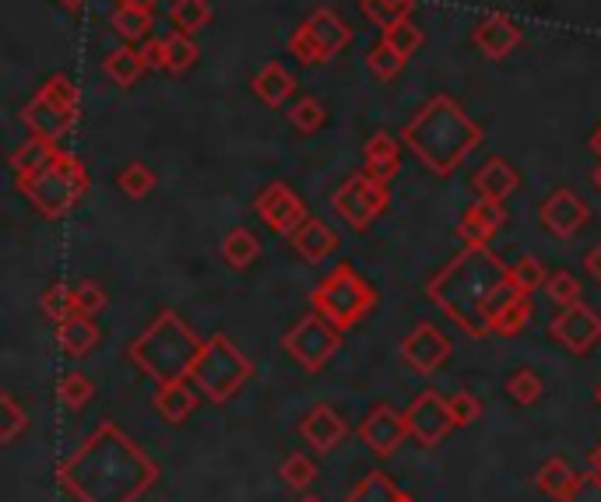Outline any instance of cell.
Here are the masks:
<instances>
[{
	"label": "cell",
	"instance_id": "1",
	"mask_svg": "<svg viewBox=\"0 0 601 502\" xmlns=\"http://www.w3.org/2000/svg\"><path fill=\"white\" fill-rule=\"evenodd\" d=\"M155 478V460L113 422H102L60 464V481L81 502H137Z\"/></svg>",
	"mask_w": 601,
	"mask_h": 502
},
{
	"label": "cell",
	"instance_id": "2",
	"mask_svg": "<svg viewBox=\"0 0 601 502\" xmlns=\"http://www.w3.org/2000/svg\"><path fill=\"white\" fill-rule=\"evenodd\" d=\"M510 281V267L489 246H465L429 278L426 296L468 338H489V299Z\"/></svg>",
	"mask_w": 601,
	"mask_h": 502
},
{
	"label": "cell",
	"instance_id": "3",
	"mask_svg": "<svg viewBox=\"0 0 601 502\" xmlns=\"http://www.w3.org/2000/svg\"><path fill=\"white\" fill-rule=\"evenodd\" d=\"M398 137L432 176H454L486 141V131L454 95H432L408 116Z\"/></svg>",
	"mask_w": 601,
	"mask_h": 502
},
{
	"label": "cell",
	"instance_id": "4",
	"mask_svg": "<svg viewBox=\"0 0 601 502\" xmlns=\"http://www.w3.org/2000/svg\"><path fill=\"white\" fill-rule=\"evenodd\" d=\"M201 345L204 341H197V334L186 327V320L176 309H159L155 320L131 341L128 359L162 387V383L191 380V366Z\"/></svg>",
	"mask_w": 601,
	"mask_h": 502
},
{
	"label": "cell",
	"instance_id": "5",
	"mask_svg": "<svg viewBox=\"0 0 601 502\" xmlns=\"http://www.w3.org/2000/svg\"><path fill=\"white\" fill-rule=\"evenodd\" d=\"M14 186L39 215L57 222V218H68L78 207V201L89 194L92 176L85 170V162L74 152L57 148L43 170H35L32 176H18Z\"/></svg>",
	"mask_w": 601,
	"mask_h": 502
},
{
	"label": "cell",
	"instance_id": "6",
	"mask_svg": "<svg viewBox=\"0 0 601 502\" xmlns=\"http://www.w3.org/2000/svg\"><path fill=\"white\" fill-rule=\"evenodd\" d=\"M309 306L338 330H352L369 317L373 306H377V288H373L356 267L342 260L317 281L314 291H309Z\"/></svg>",
	"mask_w": 601,
	"mask_h": 502
},
{
	"label": "cell",
	"instance_id": "7",
	"mask_svg": "<svg viewBox=\"0 0 601 502\" xmlns=\"http://www.w3.org/2000/svg\"><path fill=\"white\" fill-rule=\"evenodd\" d=\"M251 376H254L251 359H246V355L225 338V334L204 338L197 359L191 366V383L215 404L230 401L233 393H240L246 383H251Z\"/></svg>",
	"mask_w": 601,
	"mask_h": 502
},
{
	"label": "cell",
	"instance_id": "8",
	"mask_svg": "<svg viewBox=\"0 0 601 502\" xmlns=\"http://www.w3.org/2000/svg\"><path fill=\"white\" fill-rule=\"evenodd\" d=\"M348 43H352V25L345 18L330 8H317L288 35V53H293L303 68H327L330 60L348 50Z\"/></svg>",
	"mask_w": 601,
	"mask_h": 502
},
{
	"label": "cell",
	"instance_id": "9",
	"mask_svg": "<svg viewBox=\"0 0 601 502\" xmlns=\"http://www.w3.org/2000/svg\"><path fill=\"white\" fill-rule=\"evenodd\" d=\"M330 207H335V215L352 228V233H366V228L390 207V191L384 180L359 170L330 194Z\"/></svg>",
	"mask_w": 601,
	"mask_h": 502
},
{
	"label": "cell",
	"instance_id": "10",
	"mask_svg": "<svg viewBox=\"0 0 601 502\" xmlns=\"http://www.w3.org/2000/svg\"><path fill=\"white\" fill-rule=\"evenodd\" d=\"M342 334L345 330H338L330 320H324L320 313H309V317L296 320L285 330L282 348L299 369L320 372L330 359H335V351L342 348Z\"/></svg>",
	"mask_w": 601,
	"mask_h": 502
},
{
	"label": "cell",
	"instance_id": "11",
	"mask_svg": "<svg viewBox=\"0 0 601 502\" xmlns=\"http://www.w3.org/2000/svg\"><path fill=\"white\" fill-rule=\"evenodd\" d=\"M254 212L267 225V233H275V236H293L309 218L303 197L296 194V186H288L285 180H275L264 186V191L254 197Z\"/></svg>",
	"mask_w": 601,
	"mask_h": 502
},
{
	"label": "cell",
	"instance_id": "12",
	"mask_svg": "<svg viewBox=\"0 0 601 502\" xmlns=\"http://www.w3.org/2000/svg\"><path fill=\"white\" fill-rule=\"evenodd\" d=\"M549 334L570 355H591L601 345V313L584 303H573L556 313L549 324Z\"/></svg>",
	"mask_w": 601,
	"mask_h": 502
},
{
	"label": "cell",
	"instance_id": "13",
	"mask_svg": "<svg viewBox=\"0 0 601 502\" xmlns=\"http://www.w3.org/2000/svg\"><path fill=\"white\" fill-rule=\"evenodd\" d=\"M405 422H408L411 439H416L419 447L432 450V447H440L444 439H447L454 418H450V404L444 401L437 390H422L416 401L405 408Z\"/></svg>",
	"mask_w": 601,
	"mask_h": 502
},
{
	"label": "cell",
	"instance_id": "14",
	"mask_svg": "<svg viewBox=\"0 0 601 502\" xmlns=\"http://www.w3.org/2000/svg\"><path fill=\"white\" fill-rule=\"evenodd\" d=\"M538 218H542L546 233H552L556 239H573L591 222V207L573 186H559L538 207Z\"/></svg>",
	"mask_w": 601,
	"mask_h": 502
},
{
	"label": "cell",
	"instance_id": "15",
	"mask_svg": "<svg viewBox=\"0 0 601 502\" xmlns=\"http://www.w3.org/2000/svg\"><path fill=\"white\" fill-rule=\"evenodd\" d=\"M401 359L411 372L432 376L447 359H450V338L437 327V324H416L408 330V338L401 341Z\"/></svg>",
	"mask_w": 601,
	"mask_h": 502
},
{
	"label": "cell",
	"instance_id": "16",
	"mask_svg": "<svg viewBox=\"0 0 601 502\" xmlns=\"http://www.w3.org/2000/svg\"><path fill=\"white\" fill-rule=\"evenodd\" d=\"M471 43L479 47L486 60H507L517 47L524 43V29L513 22L503 11H489L482 14L471 29Z\"/></svg>",
	"mask_w": 601,
	"mask_h": 502
},
{
	"label": "cell",
	"instance_id": "17",
	"mask_svg": "<svg viewBox=\"0 0 601 502\" xmlns=\"http://www.w3.org/2000/svg\"><path fill=\"white\" fill-rule=\"evenodd\" d=\"M408 436L411 432L405 422V411H394L390 404H377L359 426V439L366 443V450H373L377 457H390L394 450H401Z\"/></svg>",
	"mask_w": 601,
	"mask_h": 502
},
{
	"label": "cell",
	"instance_id": "18",
	"mask_svg": "<svg viewBox=\"0 0 601 502\" xmlns=\"http://www.w3.org/2000/svg\"><path fill=\"white\" fill-rule=\"evenodd\" d=\"M517 186H521V173L513 170V162H507L500 155H489L471 176L475 197L489 201V204H507L517 194Z\"/></svg>",
	"mask_w": 601,
	"mask_h": 502
},
{
	"label": "cell",
	"instance_id": "19",
	"mask_svg": "<svg viewBox=\"0 0 601 502\" xmlns=\"http://www.w3.org/2000/svg\"><path fill=\"white\" fill-rule=\"evenodd\" d=\"M74 120H78V110L53 106V102L43 99L39 92L22 106V123L29 127V134L43 137V141H50V144H57L60 137H64V134L74 127Z\"/></svg>",
	"mask_w": 601,
	"mask_h": 502
},
{
	"label": "cell",
	"instance_id": "20",
	"mask_svg": "<svg viewBox=\"0 0 601 502\" xmlns=\"http://www.w3.org/2000/svg\"><path fill=\"white\" fill-rule=\"evenodd\" d=\"M507 225V212L503 204H489V201H475L468 204L461 218H458V228H454V236H458L465 246H489L492 236L500 233Z\"/></svg>",
	"mask_w": 601,
	"mask_h": 502
},
{
	"label": "cell",
	"instance_id": "21",
	"mask_svg": "<svg viewBox=\"0 0 601 502\" xmlns=\"http://www.w3.org/2000/svg\"><path fill=\"white\" fill-rule=\"evenodd\" d=\"M299 436H303L317 453H330V450L342 447L345 439H348V422H345V418H342L335 408H330V404H317V408H309V411L303 414Z\"/></svg>",
	"mask_w": 601,
	"mask_h": 502
},
{
	"label": "cell",
	"instance_id": "22",
	"mask_svg": "<svg viewBox=\"0 0 601 502\" xmlns=\"http://www.w3.org/2000/svg\"><path fill=\"white\" fill-rule=\"evenodd\" d=\"M251 92L264 102L267 110H282L299 92V78L288 71L282 60H267V64L251 78Z\"/></svg>",
	"mask_w": 601,
	"mask_h": 502
},
{
	"label": "cell",
	"instance_id": "23",
	"mask_svg": "<svg viewBox=\"0 0 601 502\" xmlns=\"http://www.w3.org/2000/svg\"><path fill=\"white\" fill-rule=\"evenodd\" d=\"M401 137H394L387 131H377L366 144H363V158H366V173H373L377 180L390 183L401 173Z\"/></svg>",
	"mask_w": 601,
	"mask_h": 502
},
{
	"label": "cell",
	"instance_id": "24",
	"mask_svg": "<svg viewBox=\"0 0 601 502\" xmlns=\"http://www.w3.org/2000/svg\"><path fill=\"white\" fill-rule=\"evenodd\" d=\"M288 239H293V249L306 264H320L338 249V233L330 225H324L320 218H306Z\"/></svg>",
	"mask_w": 601,
	"mask_h": 502
},
{
	"label": "cell",
	"instance_id": "25",
	"mask_svg": "<svg viewBox=\"0 0 601 502\" xmlns=\"http://www.w3.org/2000/svg\"><path fill=\"white\" fill-rule=\"evenodd\" d=\"M99 338H102V330L95 327V320L89 317V313H71L68 320L57 324V341L71 355V359H85V355H92Z\"/></svg>",
	"mask_w": 601,
	"mask_h": 502
},
{
	"label": "cell",
	"instance_id": "26",
	"mask_svg": "<svg viewBox=\"0 0 601 502\" xmlns=\"http://www.w3.org/2000/svg\"><path fill=\"white\" fill-rule=\"evenodd\" d=\"M102 71L110 74L113 85L120 89H134L137 81L149 71V60H144V50L134 47V43H123V47H113L106 57H102Z\"/></svg>",
	"mask_w": 601,
	"mask_h": 502
},
{
	"label": "cell",
	"instance_id": "27",
	"mask_svg": "<svg viewBox=\"0 0 601 502\" xmlns=\"http://www.w3.org/2000/svg\"><path fill=\"white\" fill-rule=\"evenodd\" d=\"M197 397H201V390L191 380H176V383H162L152 404L162 414V422L180 426L183 418H191V411L197 408Z\"/></svg>",
	"mask_w": 601,
	"mask_h": 502
},
{
	"label": "cell",
	"instance_id": "28",
	"mask_svg": "<svg viewBox=\"0 0 601 502\" xmlns=\"http://www.w3.org/2000/svg\"><path fill=\"white\" fill-rule=\"evenodd\" d=\"M110 25L113 32L123 39V43H144V39H152V29H155V14L149 8H128V4H116L110 11Z\"/></svg>",
	"mask_w": 601,
	"mask_h": 502
},
{
	"label": "cell",
	"instance_id": "29",
	"mask_svg": "<svg viewBox=\"0 0 601 502\" xmlns=\"http://www.w3.org/2000/svg\"><path fill=\"white\" fill-rule=\"evenodd\" d=\"M197 57H201V50H197V43H194V35L173 29L170 35L162 39V71H165V74H173V78L186 74V71L197 64Z\"/></svg>",
	"mask_w": 601,
	"mask_h": 502
},
{
	"label": "cell",
	"instance_id": "30",
	"mask_svg": "<svg viewBox=\"0 0 601 502\" xmlns=\"http://www.w3.org/2000/svg\"><path fill=\"white\" fill-rule=\"evenodd\" d=\"M53 152H57V144H50V141H43V137H35V134H29V141L18 144V148L11 152V158H8L14 180H18V176H32L35 170H43V165L53 158Z\"/></svg>",
	"mask_w": 601,
	"mask_h": 502
},
{
	"label": "cell",
	"instance_id": "31",
	"mask_svg": "<svg viewBox=\"0 0 601 502\" xmlns=\"http://www.w3.org/2000/svg\"><path fill=\"white\" fill-rule=\"evenodd\" d=\"M212 18H215L212 0H173V8H170L173 29L186 32V35H197L201 29H208Z\"/></svg>",
	"mask_w": 601,
	"mask_h": 502
},
{
	"label": "cell",
	"instance_id": "32",
	"mask_svg": "<svg viewBox=\"0 0 601 502\" xmlns=\"http://www.w3.org/2000/svg\"><path fill=\"white\" fill-rule=\"evenodd\" d=\"M401 495L405 492L398 489V481H394L387 471H369L366 478H359L356 485H352L345 502H398Z\"/></svg>",
	"mask_w": 601,
	"mask_h": 502
},
{
	"label": "cell",
	"instance_id": "33",
	"mask_svg": "<svg viewBox=\"0 0 601 502\" xmlns=\"http://www.w3.org/2000/svg\"><path fill=\"white\" fill-rule=\"evenodd\" d=\"M261 257V239L251 233V228H233V233H225L222 239V260L236 267V270H246L254 260Z\"/></svg>",
	"mask_w": 601,
	"mask_h": 502
},
{
	"label": "cell",
	"instance_id": "34",
	"mask_svg": "<svg viewBox=\"0 0 601 502\" xmlns=\"http://www.w3.org/2000/svg\"><path fill=\"white\" fill-rule=\"evenodd\" d=\"M573 481H577V471L570 468V460H563V457H549L546 464L538 468V474H534V485L542 489L546 495L559 499V502L567 499V492L573 489Z\"/></svg>",
	"mask_w": 601,
	"mask_h": 502
},
{
	"label": "cell",
	"instance_id": "35",
	"mask_svg": "<svg viewBox=\"0 0 601 502\" xmlns=\"http://www.w3.org/2000/svg\"><path fill=\"white\" fill-rule=\"evenodd\" d=\"M116 186L128 201H144V197H152V191L159 186V176L149 162H128L116 176Z\"/></svg>",
	"mask_w": 601,
	"mask_h": 502
},
{
	"label": "cell",
	"instance_id": "36",
	"mask_svg": "<svg viewBox=\"0 0 601 502\" xmlns=\"http://www.w3.org/2000/svg\"><path fill=\"white\" fill-rule=\"evenodd\" d=\"M288 123L299 131V134H320L327 127V106L314 95H299L293 99V106H288Z\"/></svg>",
	"mask_w": 601,
	"mask_h": 502
},
{
	"label": "cell",
	"instance_id": "37",
	"mask_svg": "<svg viewBox=\"0 0 601 502\" xmlns=\"http://www.w3.org/2000/svg\"><path fill=\"white\" fill-rule=\"evenodd\" d=\"M405 64H408V60H405L398 50H394L384 35L366 50V68H369V74L377 78V81H394V78H401Z\"/></svg>",
	"mask_w": 601,
	"mask_h": 502
},
{
	"label": "cell",
	"instance_id": "38",
	"mask_svg": "<svg viewBox=\"0 0 601 502\" xmlns=\"http://www.w3.org/2000/svg\"><path fill=\"white\" fill-rule=\"evenodd\" d=\"M359 11L366 22H373L380 32L390 29L394 22H401L416 11V0H359Z\"/></svg>",
	"mask_w": 601,
	"mask_h": 502
},
{
	"label": "cell",
	"instance_id": "39",
	"mask_svg": "<svg viewBox=\"0 0 601 502\" xmlns=\"http://www.w3.org/2000/svg\"><path fill=\"white\" fill-rule=\"evenodd\" d=\"M380 35H384L387 43H390L394 50H398L405 60L416 57V53L422 50V43H426V35H422V29H419L416 22H411V14H408V18H401V22H394L390 29H384Z\"/></svg>",
	"mask_w": 601,
	"mask_h": 502
},
{
	"label": "cell",
	"instance_id": "40",
	"mask_svg": "<svg viewBox=\"0 0 601 502\" xmlns=\"http://www.w3.org/2000/svg\"><path fill=\"white\" fill-rule=\"evenodd\" d=\"M542 376H538L534 369H528V366H521V369H513L510 372V380H507V393L513 397L517 404H534L538 397H542Z\"/></svg>",
	"mask_w": 601,
	"mask_h": 502
},
{
	"label": "cell",
	"instance_id": "41",
	"mask_svg": "<svg viewBox=\"0 0 601 502\" xmlns=\"http://www.w3.org/2000/svg\"><path fill=\"white\" fill-rule=\"evenodd\" d=\"M510 281L524 291V296H534L538 288H546L549 275H546V267L542 260H534V257H521V260H513L510 264Z\"/></svg>",
	"mask_w": 601,
	"mask_h": 502
},
{
	"label": "cell",
	"instance_id": "42",
	"mask_svg": "<svg viewBox=\"0 0 601 502\" xmlns=\"http://www.w3.org/2000/svg\"><path fill=\"white\" fill-rule=\"evenodd\" d=\"M43 313H47V317H50L53 324L68 320L71 313H78V306H74V285L53 281V285L43 291Z\"/></svg>",
	"mask_w": 601,
	"mask_h": 502
},
{
	"label": "cell",
	"instance_id": "43",
	"mask_svg": "<svg viewBox=\"0 0 601 502\" xmlns=\"http://www.w3.org/2000/svg\"><path fill=\"white\" fill-rule=\"evenodd\" d=\"M528 320H531V296L507 306L500 317L492 320V334H500V338H513V334H521L528 327Z\"/></svg>",
	"mask_w": 601,
	"mask_h": 502
},
{
	"label": "cell",
	"instance_id": "44",
	"mask_svg": "<svg viewBox=\"0 0 601 502\" xmlns=\"http://www.w3.org/2000/svg\"><path fill=\"white\" fill-rule=\"evenodd\" d=\"M60 401H64L71 411H78V408H85L92 397H95V387H92V380L85 372H68L64 380H60Z\"/></svg>",
	"mask_w": 601,
	"mask_h": 502
},
{
	"label": "cell",
	"instance_id": "45",
	"mask_svg": "<svg viewBox=\"0 0 601 502\" xmlns=\"http://www.w3.org/2000/svg\"><path fill=\"white\" fill-rule=\"evenodd\" d=\"M29 426V414L18 408L14 393H0V443H11Z\"/></svg>",
	"mask_w": 601,
	"mask_h": 502
},
{
	"label": "cell",
	"instance_id": "46",
	"mask_svg": "<svg viewBox=\"0 0 601 502\" xmlns=\"http://www.w3.org/2000/svg\"><path fill=\"white\" fill-rule=\"evenodd\" d=\"M278 474H282L293 489H309V485H314V478H317V468H314V460H309V457L288 453V457L282 460Z\"/></svg>",
	"mask_w": 601,
	"mask_h": 502
},
{
	"label": "cell",
	"instance_id": "47",
	"mask_svg": "<svg viewBox=\"0 0 601 502\" xmlns=\"http://www.w3.org/2000/svg\"><path fill=\"white\" fill-rule=\"evenodd\" d=\"M546 291H549V299H552L559 309H567V306L580 303V281L570 275V270H556V275H549Z\"/></svg>",
	"mask_w": 601,
	"mask_h": 502
},
{
	"label": "cell",
	"instance_id": "48",
	"mask_svg": "<svg viewBox=\"0 0 601 502\" xmlns=\"http://www.w3.org/2000/svg\"><path fill=\"white\" fill-rule=\"evenodd\" d=\"M450 418H454V426H461V429H468V426H475L482 418V401L475 397L471 390H458L450 397Z\"/></svg>",
	"mask_w": 601,
	"mask_h": 502
},
{
	"label": "cell",
	"instance_id": "49",
	"mask_svg": "<svg viewBox=\"0 0 601 502\" xmlns=\"http://www.w3.org/2000/svg\"><path fill=\"white\" fill-rule=\"evenodd\" d=\"M74 306H78V313L95 317V313L106 309V288H102L99 281H78L74 285Z\"/></svg>",
	"mask_w": 601,
	"mask_h": 502
},
{
	"label": "cell",
	"instance_id": "50",
	"mask_svg": "<svg viewBox=\"0 0 601 502\" xmlns=\"http://www.w3.org/2000/svg\"><path fill=\"white\" fill-rule=\"evenodd\" d=\"M563 502H601V474H598V471L577 474L573 489L567 492Z\"/></svg>",
	"mask_w": 601,
	"mask_h": 502
},
{
	"label": "cell",
	"instance_id": "51",
	"mask_svg": "<svg viewBox=\"0 0 601 502\" xmlns=\"http://www.w3.org/2000/svg\"><path fill=\"white\" fill-rule=\"evenodd\" d=\"M141 50H144V60H149V68L162 71V39H144Z\"/></svg>",
	"mask_w": 601,
	"mask_h": 502
},
{
	"label": "cell",
	"instance_id": "52",
	"mask_svg": "<svg viewBox=\"0 0 601 502\" xmlns=\"http://www.w3.org/2000/svg\"><path fill=\"white\" fill-rule=\"evenodd\" d=\"M584 267H588V275L594 281H601V243L588 249V257H584Z\"/></svg>",
	"mask_w": 601,
	"mask_h": 502
},
{
	"label": "cell",
	"instance_id": "53",
	"mask_svg": "<svg viewBox=\"0 0 601 502\" xmlns=\"http://www.w3.org/2000/svg\"><path fill=\"white\" fill-rule=\"evenodd\" d=\"M588 148H591V155L601 162V120H598V127H594L591 137H588Z\"/></svg>",
	"mask_w": 601,
	"mask_h": 502
},
{
	"label": "cell",
	"instance_id": "54",
	"mask_svg": "<svg viewBox=\"0 0 601 502\" xmlns=\"http://www.w3.org/2000/svg\"><path fill=\"white\" fill-rule=\"evenodd\" d=\"M116 4H128V8H149V11H155L159 0H116Z\"/></svg>",
	"mask_w": 601,
	"mask_h": 502
},
{
	"label": "cell",
	"instance_id": "55",
	"mask_svg": "<svg viewBox=\"0 0 601 502\" xmlns=\"http://www.w3.org/2000/svg\"><path fill=\"white\" fill-rule=\"evenodd\" d=\"M57 4H60V8H68V11H81V8L89 4V0H57Z\"/></svg>",
	"mask_w": 601,
	"mask_h": 502
},
{
	"label": "cell",
	"instance_id": "56",
	"mask_svg": "<svg viewBox=\"0 0 601 502\" xmlns=\"http://www.w3.org/2000/svg\"><path fill=\"white\" fill-rule=\"evenodd\" d=\"M591 471H598V474H601V447L591 453Z\"/></svg>",
	"mask_w": 601,
	"mask_h": 502
},
{
	"label": "cell",
	"instance_id": "57",
	"mask_svg": "<svg viewBox=\"0 0 601 502\" xmlns=\"http://www.w3.org/2000/svg\"><path fill=\"white\" fill-rule=\"evenodd\" d=\"M594 186L601 191V162H598V170H594Z\"/></svg>",
	"mask_w": 601,
	"mask_h": 502
},
{
	"label": "cell",
	"instance_id": "58",
	"mask_svg": "<svg viewBox=\"0 0 601 502\" xmlns=\"http://www.w3.org/2000/svg\"><path fill=\"white\" fill-rule=\"evenodd\" d=\"M398 502H416V499H411V495H401V499H398Z\"/></svg>",
	"mask_w": 601,
	"mask_h": 502
},
{
	"label": "cell",
	"instance_id": "59",
	"mask_svg": "<svg viewBox=\"0 0 601 502\" xmlns=\"http://www.w3.org/2000/svg\"><path fill=\"white\" fill-rule=\"evenodd\" d=\"M594 397H598V404H601V387H598V393H594Z\"/></svg>",
	"mask_w": 601,
	"mask_h": 502
},
{
	"label": "cell",
	"instance_id": "60",
	"mask_svg": "<svg viewBox=\"0 0 601 502\" xmlns=\"http://www.w3.org/2000/svg\"><path fill=\"white\" fill-rule=\"evenodd\" d=\"M299 502H320V499H299Z\"/></svg>",
	"mask_w": 601,
	"mask_h": 502
}]
</instances>
